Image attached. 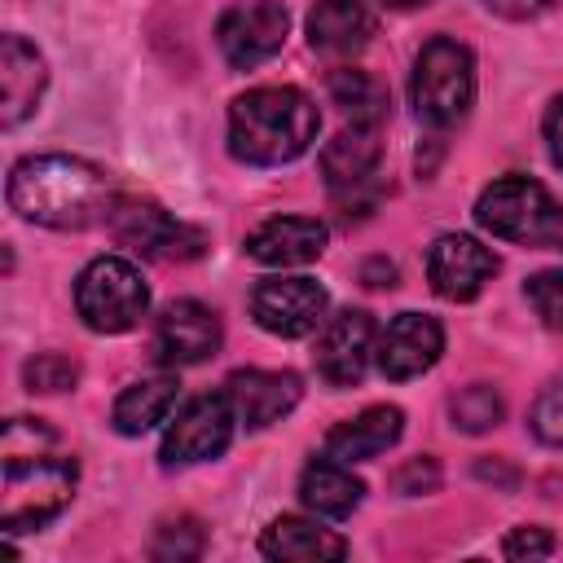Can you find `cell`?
<instances>
[{
    "label": "cell",
    "mask_w": 563,
    "mask_h": 563,
    "mask_svg": "<svg viewBox=\"0 0 563 563\" xmlns=\"http://www.w3.org/2000/svg\"><path fill=\"white\" fill-rule=\"evenodd\" d=\"M365 286H396V268L391 264H383V260H374V264H365Z\"/></svg>",
    "instance_id": "836d02e7"
},
{
    "label": "cell",
    "mask_w": 563,
    "mask_h": 563,
    "mask_svg": "<svg viewBox=\"0 0 563 563\" xmlns=\"http://www.w3.org/2000/svg\"><path fill=\"white\" fill-rule=\"evenodd\" d=\"M321 114L308 92L290 84L251 88L229 106V154L251 167H282L308 154Z\"/></svg>",
    "instance_id": "7a4b0ae2"
},
{
    "label": "cell",
    "mask_w": 563,
    "mask_h": 563,
    "mask_svg": "<svg viewBox=\"0 0 563 563\" xmlns=\"http://www.w3.org/2000/svg\"><path fill=\"white\" fill-rule=\"evenodd\" d=\"M325 290L312 277H264L251 290V317L277 339H303L325 321Z\"/></svg>",
    "instance_id": "30bf717a"
},
{
    "label": "cell",
    "mask_w": 563,
    "mask_h": 563,
    "mask_svg": "<svg viewBox=\"0 0 563 563\" xmlns=\"http://www.w3.org/2000/svg\"><path fill=\"white\" fill-rule=\"evenodd\" d=\"M22 378H26L31 391H66V387H75L79 365L70 356H62V352H40V356H31L22 365Z\"/></svg>",
    "instance_id": "4316f807"
},
{
    "label": "cell",
    "mask_w": 563,
    "mask_h": 563,
    "mask_svg": "<svg viewBox=\"0 0 563 563\" xmlns=\"http://www.w3.org/2000/svg\"><path fill=\"white\" fill-rule=\"evenodd\" d=\"M325 251V224L312 216H273L246 238V255L273 268L308 264Z\"/></svg>",
    "instance_id": "e0dca14e"
},
{
    "label": "cell",
    "mask_w": 563,
    "mask_h": 563,
    "mask_svg": "<svg viewBox=\"0 0 563 563\" xmlns=\"http://www.w3.org/2000/svg\"><path fill=\"white\" fill-rule=\"evenodd\" d=\"M528 422H532V435H537L541 444L563 449V374H559L554 383H545V391L537 396Z\"/></svg>",
    "instance_id": "83f0119b"
},
{
    "label": "cell",
    "mask_w": 563,
    "mask_h": 563,
    "mask_svg": "<svg viewBox=\"0 0 563 563\" xmlns=\"http://www.w3.org/2000/svg\"><path fill=\"white\" fill-rule=\"evenodd\" d=\"M391 488L400 493V497H422V493H435L440 488V462L435 457H409L405 466H396V475H391Z\"/></svg>",
    "instance_id": "f546056e"
},
{
    "label": "cell",
    "mask_w": 563,
    "mask_h": 563,
    "mask_svg": "<svg viewBox=\"0 0 563 563\" xmlns=\"http://www.w3.org/2000/svg\"><path fill=\"white\" fill-rule=\"evenodd\" d=\"M361 479L347 471V462H334V457H317L303 466V479H299V497L312 515L321 519H347L356 506H361Z\"/></svg>",
    "instance_id": "7402d4cb"
},
{
    "label": "cell",
    "mask_w": 563,
    "mask_h": 563,
    "mask_svg": "<svg viewBox=\"0 0 563 563\" xmlns=\"http://www.w3.org/2000/svg\"><path fill=\"white\" fill-rule=\"evenodd\" d=\"M501 413H506V405H501V396H497L488 383H471V387H462V391L449 400L453 427H457V431H471V435L493 431V427L501 422Z\"/></svg>",
    "instance_id": "d4e9b609"
},
{
    "label": "cell",
    "mask_w": 563,
    "mask_h": 563,
    "mask_svg": "<svg viewBox=\"0 0 563 563\" xmlns=\"http://www.w3.org/2000/svg\"><path fill=\"white\" fill-rule=\"evenodd\" d=\"M110 233L158 264H185L202 255V233L176 216H167L158 202H119L110 211Z\"/></svg>",
    "instance_id": "52a82bcc"
},
{
    "label": "cell",
    "mask_w": 563,
    "mask_h": 563,
    "mask_svg": "<svg viewBox=\"0 0 563 563\" xmlns=\"http://www.w3.org/2000/svg\"><path fill=\"white\" fill-rule=\"evenodd\" d=\"M545 145H550L554 167H563V97H554L545 110Z\"/></svg>",
    "instance_id": "d6a6232c"
},
{
    "label": "cell",
    "mask_w": 563,
    "mask_h": 563,
    "mask_svg": "<svg viewBox=\"0 0 563 563\" xmlns=\"http://www.w3.org/2000/svg\"><path fill=\"white\" fill-rule=\"evenodd\" d=\"M497 18H510V22H528V18H537V13H545L554 0H484Z\"/></svg>",
    "instance_id": "1f68e13d"
},
{
    "label": "cell",
    "mask_w": 563,
    "mask_h": 563,
    "mask_svg": "<svg viewBox=\"0 0 563 563\" xmlns=\"http://www.w3.org/2000/svg\"><path fill=\"white\" fill-rule=\"evenodd\" d=\"M9 207L44 229H92L119 207L106 167L79 154H31L9 172Z\"/></svg>",
    "instance_id": "6da1fadb"
},
{
    "label": "cell",
    "mask_w": 563,
    "mask_h": 563,
    "mask_svg": "<svg viewBox=\"0 0 563 563\" xmlns=\"http://www.w3.org/2000/svg\"><path fill=\"white\" fill-rule=\"evenodd\" d=\"M444 352V325L427 312H400L387 321V330L378 334V347H374V361L387 378L405 383V378H418L427 374Z\"/></svg>",
    "instance_id": "7c38bea8"
},
{
    "label": "cell",
    "mask_w": 563,
    "mask_h": 563,
    "mask_svg": "<svg viewBox=\"0 0 563 563\" xmlns=\"http://www.w3.org/2000/svg\"><path fill=\"white\" fill-rule=\"evenodd\" d=\"M383 158V141H378V123H347L325 150H321V172L330 180L334 194L343 189H361L374 167Z\"/></svg>",
    "instance_id": "ffe728a7"
},
{
    "label": "cell",
    "mask_w": 563,
    "mask_h": 563,
    "mask_svg": "<svg viewBox=\"0 0 563 563\" xmlns=\"http://www.w3.org/2000/svg\"><path fill=\"white\" fill-rule=\"evenodd\" d=\"M202 554V523L198 519H176L163 523L154 537V559H198Z\"/></svg>",
    "instance_id": "f1b7e54d"
},
{
    "label": "cell",
    "mask_w": 563,
    "mask_h": 563,
    "mask_svg": "<svg viewBox=\"0 0 563 563\" xmlns=\"http://www.w3.org/2000/svg\"><path fill=\"white\" fill-rule=\"evenodd\" d=\"M405 431V413L396 405H374L347 422H339L330 435H325V457L334 462H369L378 453H387Z\"/></svg>",
    "instance_id": "ac0fdd59"
},
{
    "label": "cell",
    "mask_w": 563,
    "mask_h": 563,
    "mask_svg": "<svg viewBox=\"0 0 563 563\" xmlns=\"http://www.w3.org/2000/svg\"><path fill=\"white\" fill-rule=\"evenodd\" d=\"M290 31V13L277 0H246L224 9V18L216 22V44L224 53V62L233 70H251L260 62H268Z\"/></svg>",
    "instance_id": "ba28073f"
},
{
    "label": "cell",
    "mask_w": 563,
    "mask_h": 563,
    "mask_svg": "<svg viewBox=\"0 0 563 563\" xmlns=\"http://www.w3.org/2000/svg\"><path fill=\"white\" fill-rule=\"evenodd\" d=\"M387 9H413V4H427V0H383Z\"/></svg>",
    "instance_id": "e575fe53"
},
{
    "label": "cell",
    "mask_w": 563,
    "mask_h": 563,
    "mask_svg": "<svg viewBox=\"0 0 563 563\" xmlns=\"http://www.w3.org/2000/svg\"><path fill=\"white\" fill-rule=\"evenodd\" d=\"M501 554L506 559H550L554 554V537L545 528H515L501 541Z\"/></svg>",
    "instance_id": "4dcf8cb0"
},
{
    "label": "cell",
    "mask_w": 563,
    "mask_h": 563,
    "mask_svg": "<svg viewBox=\"0 0 563 563\" xmlns=\"http://www.w3.org/2000/svg\"><path fill=\"white\" fill-rule=\"evenodd\" d=\"M224 396H229L238 422L260 431V427L286 418L299 405L303 387H299V378L290 369H238V374H229Z\"/></svg>",
    "instance_id": "9a60e30c"
},
{
    "label": "cell",
    "mask_w": 563,
    "mask_h": 563,
    "mask_svg": "<svg viewBox=\"0 0 563 563\" xmlns=\"http://www.w3.org/2000/svg\"><path fill=\"white\" fill-rule=\"evenodd\" d=\"M330 101L352 119V123H383L387 119V88L365 75V70H334L330 75Z\"/></svg>",
    "instance_id": "cb8c5ba5"
},
{
    "label": "cell",
    "mask_w": 563,
    "mask_h": 563,
    "mask_svg": "<svg viewBox=\"0 0 563 563\" xmlns=\"http://www.w3.org/2000/svg\"><path fill=\"white\" fill-rule=\"evenodd\" d=\"M475 220L506 242H523V246H563V207L545 194V185L528 180V176H501L493 180L479 202H475Z\"/></svg>",
    "instance_id": "277c9868"
},
{
    "label": "cell",
    "mask_w": 563,
    "mask_h": 563,
    "mask_svg": "<svg viewBox=\"0 0 563 563\" xmlns=\"http://www.w3.org/2000/svg\"><path fill=\"white\" fill-rule=\"evenodd\" d=\"M374 40V13L361 0H317L308 13V44L330 57H352Z\"/></svg>",
    "instance_id": "d6986e66"
},
{
    "label": "cell",
    "mask_w": 563,
    "mask_h": 563,
    "mask_svg": "<svg viewBox=\"0 0 563 563\" xmlns=\"http://www.w3.org/2000/svg\"><path fill=\"white\" fill-rule=\"evenodd\" d=\"M176 391H180V383L172 374H154V378H141V383L123 387L119 400H114V409H110L114 431L119 435H141V431L158 427L172 413Z\"/></svg>",
    "instance_id": "603a6c76"
},
{
    "label": "cell",
    "mask_w": 563,
    "mask_h": 563,
    "mask_svg": "<svg viewBox=\"0 0 563 563\" xmlns=\"http://www.w3.org/2000/svg\"><path fill=\"white\" fill-rule=\"evenodd\" d=\"M523 295H528L532 312L541 317V325L554 330V334H563V268H545V273L528 277Z\"/></svg>",
    "instance_id": "484cf974"
},
{
    "label": "cell",
    "mask_w": 563,
    "mask_h": 563,
    "mask_svg": "<svg viewBox=\"0 0 563 563\" xmlns=\"http://www.w3.org/2000/svg\"><path fill=\"white\" fill-rule=\"evenodd\" d=\"M409 97H413V114L422 123H431V128L457 123L475 101V57H471V48L449 40V35L422 44V53L413 62Z\"/></svg>",
    "instance_id": "5b68a950"
},
{
    "label": "cell",
    "mask_w": 563,
    "mask_h": 563,
    "mask_svg": "<svg viewBox=\"0 0 563 563\" xmlns=\"http://www.w3.org/2000/svg\"><path fill=\"white\" fill-rule=\"evenodd\" d=\"M369 356H374V317L361 312V308H347L339 317L325 321L321 339H317V374L330 383V387H352L365 378L369 369Z\"/></svg>",
    "instance_id": "4fadbf2b"
},
{
    "label": "cell",
    "mask_w": 563,
    "mask_h": 563,
    "mask_svg": "<svg viewBox=\"0 0 563 563\" xmlns=\"http://www.w3.org/2000/svg\"><path fill=\"white\" fill-rule=\"evenodd\" d=\"M220 317L198 299H176L163 308L154 330V352L167 365H198L220 352Z\"/></svg>",
    "instance_id": "5bb4252c"
},
{
    "label": "cell",
    "mask_w": 563,
    "mask_h": 563,
    "mask_svg": "<svg viewBox=\"0 0 563 563\" xmlns=\"http://www.w3.org/2000/svg\"><path fill=\"white\" fill-rule=\"evenodd\" d=\"M48 449L53 444L4 453V497H0V528L4 532L44 528L75 497V484H79L75 457L48 453Z\"/></svg>",
    "instance_id": "3957f363"
},
{
    "label": "cell",
    "mask_w": 563,
    "mask_h": 563,
    "mask_svg": "<svg viewBox=\"0 0 563 563\" xmlns=\"http://www.w3.org/2000/svg\"><path fill=\"white\" fill-rule=\"evenodd\" d=\"M260 554L264 559H277V563H321V559H343L347 554V541L312 519H295V515H282L264 528L260 537Z\"/></svg>",
    "instance_id": "44dd1931"
},
{
    "label": "cell",
    "mask_w": 563,
    "mask_h": 563,
    "mask_svg": "<svg viewBox=\"0 0 563 563\" xmlns=\"http://www.w3.org/2000/svg\"><path fill=\"white\" fill-rule=\"evenodd\" d=\"M44 84H48V66L40 48L26 44L22 35H4L0 40V123L18 128L26 114H35Z\"/></svg>",
    "instance_id": "2e32d148"
},
{
    "label": "cell",
    "mask_w": 563,
    "mask_h": 563,
    "mask_svg": "<svg viewBox=\"0 0 563 563\" xmlns=\"http://www.w3.org/2000/svg\"><path fill=\"white\" fill-rule=\"evenodd\" d=\"M75 308L88 330L97 334H123L132 330L150 308V286L141 268L123 255H97L79 282H75Z\"/></svg>",
    "instance_id": "8992f818"
},
{
    "label": "cell",
    "mask_w": 563,
    "mask_h": 563,
    "mask_svg": "<svg viewBox=\"0 0 563 563\" xmlns=\"http://www.w3.org/2000/svg\"><path fill=\"white\" fill-rule=\"evenodd\" d=\"M233 422L238 413L229 396H194L163 435V466H194L220 457L233 440Z\"/></svg>",
    "instance_id": "9c48e42d"
},
{
    "label": "cell",
    "mask_w": 563,
    "mask_h": 563,
    "mask_svg": "<svg viewBox=\"0 0 563 563\" xmlns=\"http://www.w3.org/2000/svg\"><path fill=\"white\" fill-rule=\"evenodd\" d=\"M497 273V255L471 233H440L427 251V282L440 299L466 303Z\"/></svg>",
    "instance_id": "8fae6325"
}]
</instances>
